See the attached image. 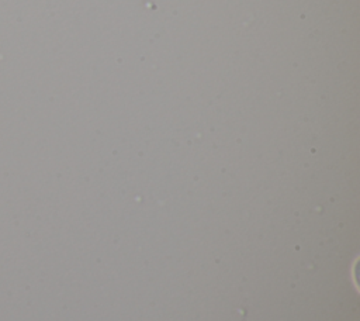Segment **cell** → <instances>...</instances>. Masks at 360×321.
<instances>
[]
</instances>
